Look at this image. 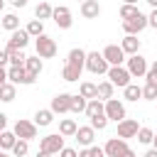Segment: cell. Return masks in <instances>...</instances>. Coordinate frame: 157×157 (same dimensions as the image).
<instances>
[{"label":"cell","mask_w":157,"mask_h":157,"mask_svg":"<svg viewBox=\"0 0 157 157\" xmlns=\"http://www.w3.org/2000/svg\"><path fill=\"white\" fill-rule=\"evenodd\" d=\"M93 140H96V128H91V125H81L78 132H76V142H78L81 147H91Z\"/></svg>","instance_id":"2e32d148"},{"label":"cell","mask_w":157,"mask_h":157,"mask_svg":"<svg viewBox=\"0 0 157 157\" xmlns=\"http://www.w3.org/2000/svg\"><path fill=\"white\" fill-rule=\"evenodd\" d=\"M140 128H142V125H137V120L125 118L123 123H118V135H115V137H123V140H128V137H137Z\"/></svg>","instance_id":"4fadbf2b"},{"label":"cell","mask_w":157,"mask_h":157,"mask_svg":"<svg viewBox=\"0 0 157 157\" xmlns=\"http://www.w3.org/2000/svg\"><path fill=\"white\" fill-rule=\"evenodd\" d=\"M64 135L61 132H52V135H44L39 140V152H49V155H59L64 150Z\"/></svg>","instance_id":"3957f363"},{"label":"cell","mask_w":157,"mask_h":157,"mask_svg":"<svg viewBox=\"0 0 157 157\" xmlns=\"http://www.w3.org/2000/svg\"><path fill=\"white\" fill-rule=\"evenodd\" d=\"M78 157H91V150H88V147H83V150H78Z\"/></svg>","instance_id":"7bdbcfd3"},{"label":"cell","mask_w":157,"mask_h":157,"mask_svg":"<svg viewBox=\"0 0 157 157\" xmlns=\"http://www.w3.org/2000/svg\"><path fill=\"white\" fill-rule=\"evenodd\" d=\"M10 2H12L15 7H25V5H27V0H10Z\"/></svg>","instance_id":"b9f144b4"},{"label":"cell","mask_w":157,"mask_h":157,"mask_svg":"<svg viewBox=\"0 0 157 157\" xmlns=\"http://www.w3.org/2000/svg\"><path fill=\"white\" fill-rule=\"evenodd\" d=\"M25 66H27V71H29L34 78H37V76L42 74V69H44V64H42V56H27V64H25Z\"/></svg>","instance_id":"484cf974"},{"label":"cell","mask_w":157,"mask_h":157,"mask_svg":"<svg viewBox=\"0 0 157 157\" xmlns=\"http://www.w3.org/2000/svg\"><path fill=\"white\" fill-rule=\"evenodd\" d=\"M120 47H123V52H125V54L135 56V54L140 52V39H137L135 34H125V37H123V42H120Z\"/></svg>","instance_id":"d6986e66"},{"label":"cell","mask_w":157,"mask_h":157,"mask_svg":"<svg viewBox=\"0 0 157 157\" xmlns=\"http://www.w3.org/2000/svg\"><path fill=\"white\" fill-rule=\"evenodd\" d=\"M88 150H91V157H105V150H103V147H96V145H91Z\"/></svg>","instance_id":"f35d334b"},{"label":"cell","mask_w":157,"mask_h":157,"mask_svg":"<svg viewBox=\"0 0 157 157\" xmlns=\"http://www.w3.org/2000/svg\"><path fill=\"white\" fill-rule=\"evenodd\" d=\"M147 20H150V27H157V7H155L150 15H147Z\"/></svg>","instance_id":"60d3db41"},{"label":"cell","mask_w":157,"mask_h":157,"mask_svg":"<svg viewBox=\"0 0 157 157\" xmlns=\"http://www.w3.org/2000/svg\"><path fill=\"white\" fill-rule=\"evenodd\" d=\"M27 44H29V32L27 29H17V32L10 34V42H7L10 49H25Z\"/></svg>","instance_id":"e0dca14e"},{"label":"cell","mask_w":157,"mask_h":157,"mask_svg":"<svg viewBox=\"0 0 157 157\" xmlns=\"http://www.w3.org/2000/svg\"><path fill=\"white\" fill-rule=\"evenodd\" d=\"M113 88H115V86H113L110 81H101V83H98V98H101V101H110V98H113Z\"/></svg>","instance_id":"4dcf8cb0"},{"label":"cell","mask_w":157,"mask_h":157,"mask_svg":"<svg viewBox=\"0 0 157 157\" xmlns=\"http://www.w3.org/2000/svg\"><path fill=\"white\" fill-rule=\"evenodd\" d=\"M0 101H5V103H10V101H15V83H0Z\"/></svg>","instance_id":"1f68e13d"},{"label":"cell","mask_w":157,"mask_h":157,"mask_svg":"<svg viewBox=\"0 0 157 157\" xmlns=\"http://www.w3.org/2000/svg\"><path fill=\"white\" fill-rule=\"evenodd\" d=\"M78 93H81L83 98L93 101V98H98V86H96V83H91V81H83V83H81V88H78Z\"/></svg>","instance_id":"4316f807"},{"label":"cell","mask_w":157,"mask_h":157,"mask_svg":"<svg viewBox=\"0 0 157 157\" xmlns=\"http://www.w3.org/2000/svg\"><path fill=\"white\" fill-rule=\"evenodd\" d=\"M147 2H150V5H152V7H157V0H147Z\"/></svg>","instance_id":"c3c4849f"},{"label":"cell","mask_w":157,"mask_h":157,"mask_svg":"<svg viewBox=\"0 0 157 157\" xmlns=\"http://www.w3.org/2000/svg\"><path fill=\"white\" fill-rule=\"evenodd\" d=\"M103 56H105V61H108L110 66H123V61H125V52H123V47H118V44H108V47L103 49Z\"/></svg>","instance_id":"7c38bea8"},{"label":"cell","mask_w":157,"mask_h":157,"mask_svg":"<svg viewBox=\"0 0 157 157\" xmlns=\"http://www.w3.org/2000/svg\"><path fill=\"white\" fill-rule=\"evenodd\" d=\"M108 125V115H98V118H91V128H96V130H103Z\"/></svg>","instance_id":"74e56055"},{"label":"cell","mask_w":157,"mask_h":157,"mask_svg":"<svg viewBox=\"0 0 157 157\" xmlns=\"http://www.w3.org/2000/svg\"><path fill=\"white\" fill-rule=\"evenodd\" d=\"M34 49H37V56H42V59H52V56H56V52H59L56 42H54L52 37H47V34H42V37L34 39Z\"/></svg>","instance_id":"5b68a950"},{"label":"cell","mask_w":157,"mask_h":157,"mask_svg":"<svg viewBox=\"0 0 157 157\" xmlns=\"http://www.w3.org/2000/svg\"><path fill=\"white\" fill-rule=\"evenodd\" d=\"M86 69H88L91 74H96V76H101V74H108V69H110V64L105 61V56H103V52H88V56H86Z\"/></svg>","instance_id":"277c9868"},{"label":"cell","mask_w":157,"mask_h":157,"mask_svg":"<svg viewBox=\"0 0 157 157\" xmlns=\"http://www.w3.org/2000/svg\"><path fill=\"white\" fill-rule=\"evenodd\" d=\"M86 115H88V118L105 115V101H101V98H93V101H88V105H86Z\"/></svg>","instance_id":"ffe728a7"},{"label":"cell","mask_w":157,"mask_h":157,"mask_svg":"<svg viewBox=\"0 0 157 157\" xmlns=\"http://www.w3.org/2000/svg\"><path fill=\"white\" fill-rule=\"evenodd\" d=\"M123 5H137V0H123Z\"/></svg>","instance_id":"f6af8a7d"},{"label":"cell","mask_w":157,"mask_h":157,"mask_svg":"<svg viewBox=\"0 0 157 157\" xmlns=\"http://www.w3.org/2000/svg\"><path fill=\"white\" fill-rule=\"evenodd\" d=\"M137 15H140L137 5H123V7H120V17H123V20H132V17H137Z\"/></svg>","instance_id":"836d02e7"},{"label":"cell","mask_w":157,"mask_h":157,"mask_svg":"<svg viewBox=\"0 0 157 157\" xmlns=\"http://www.w3.org/2000/svg\"><path fill=\"white\" fill-rule=\"evenodd\" d=\"M52 20H54V25H56L59 29H69L71 22H74V20H71V10H69L66 5L54 7V17H52Z\"/></svg>","instance_id":"5bb4252c"},{"label":"cell","mask_w":157,"mask_h":157,"mask_svg":"<svg viewBox=\"0 0 157 157\" xmlns=\"http://www.w3.org/2000/svg\"><path fill=\"white\" fill-rule=\"evenodd\" d=\"M86 105H88V98H83L81 93L71 96V113H86Z\"/></svg>","instance_id":"d6a6232c"},{"label":"cell","mask_w":157,"mask_h":157,"mask_svg":"<svg viewBox=\"0 0 157 157\" xmlns=\"http://www.w3.org/2000/svg\"><path fill=\"white\" fill-rule=\"evenodd\" d=\"M81 15H83L86 20H96V17L101 15L98 0H86V2H81Z\"/></svg>","instance_id":"ac0fdd59"},{"label":"cell","mask_w":157,"mask_h":157,"mask_svg":"<svg viewBox=\"0 0 157 157\" xmlns=\"http://www.w3.org/2000/svg\"><path fill=\"white\" fill-rule=\"evenodd\" d=\"M5 52L10 54V66H25V64H27V56H25L22 49H10V47L5 44Z\"/></svg>","instance_id":"603a6c76"},{"label":"cell","mask_w":157,"mask_h":157,"mask_svg":"<svg viewBox=\"0 0 157 157\" xmlns=\"http://www.w3.org/2000/svg\"><path fill=\"white\" fill-rule=\"evenodd\" d=\"M59 132H61L64 137H76V132H78L76 120H74V118H64V120L59 123Z\"/></svg>","instance_id":"7402d4cb"},{"label":"cell","mask_w":157,"mask_h":157,"mask_svg":"<svg viewBox=\"0 0 157 157\" xmlns=\"http://www.w3.org/2000/svg\"><path fill=\"white\" fill-rule=\"evenodd\" d=\"M128 71H130L132 76H137V78L147 76V71H150V66H147V59H145V56H140V54L130 56V59H128Z\"/></svg>","instance_id":"8fae6325"},{"label":"cell","mask_w":157,"mask_h":157,"mask_svg":"<svg viewBox=\"0 0 157 157\" xmlns=\"http://www.w3.org/2000/svg\"><path fill=\"white\" fill-rule=\"evenodd\" d=\"M27 142H29V140H17V145L12 147V155H15V157H25V155L29 152V145H27Z\"/></svg>","instance_id":"d590c367"},{"label":"cell","mask_w":157,"mask_h":157,"mask_svg":"<svg viewBox=\"0 0 157 157\" xmlns=\"http://www.w3.org/2000/svg\"><path fill=\"white\" fill-rule=\"evenodd\" d=\"M81 2H86V0H81Z\"/></svg>","instance_id":"816d5d0a"},{"label":"cell","mask_w":157,"mask_h":157,"mask_svg":"<svg viewBox=\"0 0 157 157\" xmlns=\"http://www.w3.org/2000/svg\"><path fill=\"white\" fill-rule=\"evenodd\" d=\"M150 71H152V74H157V61H155V64L150 66Z\"/></svg>","instance_id":"bcb514c9"},{"label":"cell","mask_w":157,"mask_h":157,"mask_svg":"<svg viewBox=\"0 0 157 157\" xmlns=\"http://www.w3.org/2000/svg\"><path fill=\"white\" fill-rule=\"evenodd\" d=\"M0 157H10V155H7V152H0Z\"/></svg>","instance_id":"f907efd6"},{"label":"cell","mask_w":157,"mask_h":157,"mask_svg":"<svg viewBox=\"0 0 157 157\" xmlns=\"http://www.w3.org/2000/svg\"><path fill=\"white\" fill-rule=\"evenodd\" d=\"M59 157H78V152H76L74 147H64V150L59 152Z\"/></svg>","instance_id":"ab89813d"},{"label":"cell","mask_w":157,"mask_h":157,"mask_svg":"<svg viewBox=\"0 0 157 157\" xmlns=\"http://www.w3.org/2000/svg\"><path fill=\"white\" fill-rule=\"evenodd\" d=\"M142 98H145V101H157V86L145 83V86H142Z\"/></svg>","instance_id":"8d00e7d4"},{"label":"cell","mask_w":157,"mask_h":157,"mask_svg":"<svg viewBox=\"0 0 157 157\" xmlns=\"http://www.w3.org/2000/svg\"><path fill=\"white\" fill-rule=\"evenodd\" d=\"M34 17L44 22V20H49V17H54V7H52L49 2H39V5L34 7Z\"/></svg>","instance_id":"d4e9b609"},{"label":"cell","mask_w":157,"mask_h":157,"mask_svg":"<svg viewBox=\"0 0 157 157\" xmlns=\"http://www.w3.org/2000/svg\"><path fill=\"white\" fill-rule=\"evenodd\" d=\"M103 150H105V157H135L128 140H123V137H110Z\"/></svg>","instance_id":"7a4b0ae2"},{"label":"cell","mask_w":157,"mask_h":157,"mask_svg":"<svg viewBox=\"0 0 157 157\" xmlns=\"http://www.w3.org/2000/svg\"><path fill=\"white\" fill-rule=\"evenodd\" d=\"M142 157H157V150H155V147H152V150H147V152H145V155H142Z\"/></svg>","instance_id":"ee69618b"},{"label":"cell","mask_w":157,"mask_h":157,"mask_svg":"<svg viewBox=\"0 0 157 157\" xmlns=\"http://www.w3.org/2000/svg\"><path fill=\"white\" fill-rule=\"evenodd\" d=\"M12 130H15V135H17L20 140H32V137H37V123H34V120H17V123L12 125Z\"/></svg>","instance_id":"ba28073f"},{"label":"cell","mask_w":157,"mask_h":157,"mask_svg":"<svg viewBox=\"0 0 157 157\" xmlns=\"http://www.w3.org/2000/svg\"><path fill=\"white\" fill-rule=\"evenodd\" d=\"M147 25H150V20H147L142 12H140L137 17H132V20H123V29H125V34H135V37H137Z\"/></svg>","instance_id":"30bf717a"},{"label":"cell","mask_w":157,"mask_h":157,"mask_svg":"<svg viewBox=\"0 0 157 157\" xmlns=\"http://www.w3.org/2000/svg\"><path fill=\"white\" fill-rule=\"evenodd\" d=\"M7 81H10V83H15V86H17V83L29 86V83H34L37 78L27 71V66H10V69H7Z\"/></svg>","instance_id":"52a82bcc"},{"label":"cell","mask_w":157,"mask_h":157,"mask_svg":"<svg viewBox=\"0 0 157 157\" xmlns=\"http://www.w3.org/2000/svg\"><path fill=\"white\" fill-rule=\"evenodd\" d=\"M37 157H52L49 152H37Z\"/></svg>","instance_id":"7dc6e473"},{"label":"cell","mask_w":157,"mask_h":157,"mask_svg":"<svg viewBox=\"0 0 157 157\" xmlns=\"http://www.w3.org/2000/svg\"><path fill=\"white\" fill-rule=\"evenodd\" d=\"M2 29H7V32H17V29H20V20H17V15L7 12V15L2 17Z\"/></svg>","instance_id":"f546056e"},{"label":"cell","mask_w":157,"mask_h":157,"mask_svg":"<svg viewBox=\"0 0 157 157\" xmlns=\"http://www.w3.org/2000/svg\"><path fill=\"white\" fill-rule=\"evenodd\" d=\"M123 98H125V101H137V98H142V86H137V83L125 86V88H123Z\"/></svg>","instance_id":"83f0119b"},{"label":"cell","mask_w":157,"mask_h":157,"mask_svg":"<svg viewBox=\"0 0 157 157\" xmlns=\"http://www.w3.org/2000/svg\"><path fill=\"white\" fill-rule=\"evenodd\" d=\"M105 76H108V81L113 86H120V88L130 86V78H132V74L128 71V66H110Z\"/></svg>","instance_id":"8992f818"},{"label":"cell","mask_w":157,"mask_h":157,"mask_svg":"<svg viewBox=\"0 0 157 157\" xmlns=\"http://www.w3.org/2000/svg\"><path fill=\"white\" fill-rule=\"evenodd\" d=\"M105 115H108V120L123 123L125 120V105H123V101H118V98L105 101Z\"/></svg>","instance_id":"9c48e42d"},{"label":"cell","mask_w":157,"mask_h":157,"mask_svg":"<svg viewBox=\"0 0 157 157\" xmlns=\"http://www.w3.org/2000/svg\"><path fill=\"white\" fill-rule=\"evenodd\" d=\"M152 147H155V150H157V135H155V140H152Z\"/></svg>","instance_id":"681fc988"},{"label":"cell","mask_w":157,"mask_h":157,"mask_svg":"<svg viewBox=\"0 0 157 157\" xmlns=\"http://www.w3.org/2000/svg\"><path fill=\"white\" fill-rule=\"evenodd\" d=\"M155 140V132L150 130V128H140V132H137V142L140 145H150Z\"/></svg>","instance_id":"e575fe53"},{"label":"cell","mask_w":157,"mask_h":157,"mask_svg":"<svg viewBox=\"0 0 157 157\" xmlns=\"http://www.w3.org/2000/svg\"><path fill=\"white\" fill-rule=\"evenodd\" d=\"M86 56H88V52H83V49H78V47L69 52L66 64H64V71H61L64 81H78V78H81V74H83V69H86Z\"/></svg>","instance_id":"6da1fadb"},{"label":"cell","mask_w":157,"mask_h":157,"mask_svg":"<svg viewBox=\"0 0 157 157\" xmlns=\"http://www.w3.org/2000/svg\"><path fill=\"white\" fill-rule=\"evenodd\" d=\"M17 140H20V137L15 135V130H2V132H0V147H2V150H12V147L17 145Z\"/></svg>","instance_id":"cb8c5ba5"},{"label":"cell","mask_w":157,"mask_h":157,"mask_svg":"<svg viewBox=\"0 0 157 157\" xmlns=\"http://www.w3.org/2000/svg\"><path fill=\"white\" fill-rule=\"evenodd\" d=\"M54 113H71V93H56L52 98V105H49Z\"/></svg>","instance_id":"9a60e30c"},{"label":"cell","mask_w":157,"mask_h":157,"mask_svg":"<svg viewBox=\"0 0 157 157\" xmlns=\"http://www.w3.org/2000/svg\"><path fill=\"white\" fill-rule=\"evenodd\" d=\"M54 110L52 108H44V110H37L34 113V123H37V128H47V125H52V120H54Z\"/></svg>","instance_id":"44dd1931"},{"label":"cell","mask_w":157,"mask_h":157,"mask_svg":"<svg viewBox=\"0 0 157 157\" xmlns=\"http://www.w3.org/2000/svg\"><path fill=\"white\" fill-rule=\"evenodd\" d=\"M25 29L29 32V37H34V39H37V37H42V34H44V22H42V20H29Z\"/></svg>","instance_id":"f1b7e54d"}]
</instances>
